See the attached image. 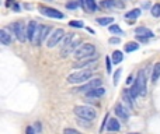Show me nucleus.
Instances as JSON below:
<instances>
[{"mask_svg": "<svg viewBox=\"0 0 160 134\" xmlns=\"http://www.w3.org/2000/svg\"><path fill=\"white\" fill-rule=\"evenodd\" d=\"M37 28H38V22L37 21H30L27 24V35H28V41L32 44V39H34V34H35Z\"/></svg>", "mask_w": 160, "mask_h": 134, "instance_id": "15", "label": "nucleus"}, {"mask_svg": "<svg viewBox=\"0 0 160 134\" xmlns=\"http://www.w3.org/2000/svg\"><path fill=\"white\" fill-rule=\"evenodd\" d=\"M121 129V124H119V122H118V119H115V118H110L108 119V122H107V130L110 133H115V132H118V130Z\"/></svg>", "mask_w": 160, "mask_h": 134, "instance_id": "14", "label": "nucleus"}, {"mask_svg": "<svg viewBox=\"0 0 160 134\" xmlns=\"http://www.w3.org/2000/svg\"><path fill=\"white\" fill-rule=\"evenodd\" d=\"M128 90H129V94H131V96H132L133 101L141 95V92H139V87H138V84H136V81L133 82V84L131 85V88H128Z\"/></svg>", "mask_w": 160, "mask_h": 134, "instance_id": "22", "label": "nucleus"}, {"mask_svg": "<svg viewBox=\"0 0 160 134\" xmlns=\"http://www.w3.org/2000/svg\"><path fill=\"white\" fill-rule=\"evenodd\" d=\"M39 11H41L42 16L49 17V18L62 20L65 17L59 10H56V8H52V7H48V6H39Z\"/></svg>", "mask_w": 160, "mask_h": 134, "instance_id": "9", "label": "nucleus"}, {"mask_svg": "<svg viewBox=\"0 0 160 134\" xmlns=\"http://www.w3.org/2000/svg\"><path fill=\"white\" fill-rule=\"evenodd\" d=\"M150 13H152L153 17H160V3H156V4L152 6V8H150Z\"/></svg>", "mask_w": 160, "mask_h": 134, "instance_id": "28", "label": "nucleus"}, {"mask_svg": "<svg viewBox=\"0 0 160 134\" xmlns=\"http://www.w3.org/2000/svg\"><path fill=\"white\" fill-rule=\"evenodd\" d=\"M105 66H107V73L111 74V58H110V56H107V58H105Z\"/></svg>", "mask_w": 160, "mask_h": 134, "instance_id": "33", "label": "nucleus"}, {"mask_svg": "<svg viewBox=\"0 0 160 134\" xmlns=\"http://www.w3.org/2000/svg\"><path fill=\"white\" fill-rule=\"evenodd\" d=\"M128 134H141V133H128Z\"/></svg>", "mask_w": 160, "mask_h": 134, "instance_id": "42", "label": "nucleus"}, {"mask_svg": "<svg viewBox=\"0 0 160 134\" xmlns=\"http://www.w3.org/2000/svg\"><path fill=\"white\" fill-rule=\"evenodd\" d=\"M13 10L14 11H20V6L17 4V3H14V4H13Z\"/></svg>", "mask_w": 160, "mask_h": 134, "instance_id": "37", "label": "nucleus"}, {"mask_svg": "<svg viewBox=\"0 0 160 134\" xmlns=\"http://www.w3.org/2000/svg\"><path fill=\"white\" fill-rule=\"evenodd\" d=\"M160 78V62L153 66V71H152V81L153 82H158Z\"/></svg>", "mask_w": 160, "mask_h": 134, "instance_id": "20", "label": "nucleus"}, {"mask_svg": "<svg viewBox=\"0 0 160 134\" xmlns=\"http://www.w3.org/2000/svg\"><path fill=\"white\" fill-rule=\"evenodd\" d=\"M108 30H110V32L114 34V35H118V36L124 35V31H122L121 28H119V25H117V24H111L110 27H108Z\"/></svg>", "mask_w": 160, "mask_h": 134, "instance_id": "24", "label": "nucleus"}, {"mask_svg": "<svg viewBox=\"0 0 160 134\" xmlns=\"http://www.w3.org/2000/svg\"><path fill=\"white\" fill-rule=\"evenodd\" d=\"M119 76H121V68H118V70H117L115 73H114V85H118Z\"/></svg>", "mask_w": 160, "mask_h": 134, "instance_id": "31", "label": "nucleus"}, {"mask_svg": "<svg viewBox=\"0 0 160 134\" xmlns=\"http://www.w3.org/2000/svg\"><path fill=\"white\" fill-rule=\"evenodd\" d=\"M105 94V90L102 87H98V88H94V90L88 91L86 92V98L87 99H97V98H101L102 95Z\"/></svg>", "mask_w": 160, "mask_h": 134, "instance_id": "12", "label": "nucleus"}, {"mask_svg": "<svg viewBox=\"0 0 160 134\" xmlns=\"http://www.w3.org/2000/svg\"><path fill=\"white\" fill-rule=\"evenodd\" d=\"M132 78H133V76H129V77H128V80H127L128 84H131V82H132Z\"/></svg>", "mask_w": 160, "mask_h": 134, "instance_id": "40", "label": "nucleus"}, {"mask_svg": "<svg viewBox=\"0 0 160 134\" xmlns=\"http://www.w3.org/2000/svg\"><path fill=\"white\" fill-rule=\"evenodd\" d=\"M96 22L100 27H110L114 22V18L112 17H98V18H96Z\"/></svg>", "mask_w": 160, "mask_h": 134, "instance_id": "18", "label": "nucleus"}, {"mask_svg": "<svg viewBox=\"0 0 160 134\" xmlns=\"http://www.w3.org/2000/svg\"><path fill=\"white\" fill-rule=\"evenodd\" d=\"M141 8H132L131 11H128V13H125V18L127 20H136L139 16H141Z\"/></svg>", "mask_w": 160, "mask_h": 134, "instance_id": "19", "label": "nucleus"}, {"mask_svg": "<svg viewBox=\"0 0 160 134\" xmlns=\"http://www.w3.org/2000/svg\"><path fill=\"white\" fill-rule=\"evenodd\" d=\"M63 134H82V133H79L78 130H75V129H65L63 130Z\"/></svg>", "mask_w": 160, "mask_h": 134, "instance_id": "34", "label": "nucleus"}, {"mask_svg": "<svg viewBox=\"0 0 160 134\" xmlns=\"http://www.w3.org/2000/svg\"><path fill=\"white\" fill-rule=\"evenodd\" d=\"M98 87H102V80L101 78H91L90 81H87L86 84L80 85V87L75 88L73 92H88V91L94 90V88H98Z\"/></svg>", "mask_w": 160, "mask_h": 134, "instance_id": "7", "label": "nucleus"}, {"mask_svg": "<svg viewBox=\"0 0 160 134\" xmlns=\"http://www.w3.org/2000/svg\"><path fill=\"white\" fill-rule=\"evenodd\" d=\"M11 41H13L11 34H8L6 28H2V30H0V42H2V45L8 46V45L11 44Z\"/></svg>", "mask_w": 160, "mask_h": 134, "instance_id": "13", "label": "nucleus"}, {"mask_svg": "<svg viewBox=\"0 0 160 134\" xmlns=\"http://www.w3.org/2000/svg\"><path fill=\"white\" fill-rule=\"evenodd\" d=\"M79 7V2L78 0H72V2H68L66 3V8H69V10H75V8Z\"/></svg>", "mask_w": 160, "mask_h": 134, "instance_id": "30", "label": "nucleus"}, {"mask_svg": "<svg viewBox=\"0 0 160 134\" xmlns=\"http://www.w3.org/2000/svg\"><path fill=\"white\" fill-rule=\"evenodd\" d=\"M135 34H136V36H145V38H149V39L155 36V34H153L152 31H150L149 28H146V27L135 28Z\"/></svg>", "mask_w": 160, "mask_h": 134, "instance_id": "16", "label": "nucleus"}, {"mask_svg": "<svg viewBox=\"0 0 160 134\" xmlns=\"http://www.w3.org/2000/svg\"><path fill=\"white\" fill-rule=\"evenodd\" d=\"M10 3H11V4H14V0H7V2H6V6H7V7H10Z\"/></svg>", "mask_w": 160, "mask_h": 134, "instance_id": "39", "label": "nucleus"}, {"mask_svg": "<svg viewBox=\"0 0 160 134\" xmlns=\"http://www.w3.org/2000/svg\"><path fill=\"white\" fill-rule=\"evenodd\" d=\"M124 60V53L121 50H114L112 52V63L114 64H119Z\"/></svg>", "mask_w": 160, "mask_h": 134, "instance_id": "21", "label": "nucleus"}, {"mask_svg": "<svg viewBox=\"0 0 160 134\" xmlns=\"http://www.w3.org/2000/svg\"><path fill=\"white\" fill-rule=\"evenodd\" d=\"M97 60H98V55L96 53V55L91 56V58H87V59H83V60L76 62L72 67L76 68V70H84L86 67H90V66H93V64H96Z\"/></svg>", "mask_w": 160, "mask_h": 134, "instance_id": "10", "label": "nucleus"}, {"mask_svg": "<svg viewBox=\"0 0 160 134\" xmlns=\"http://www.w3.org/2000/svg\"><path fill=\"white\" fill-rule=\"evenodd\" d=\"M93 77V70L90 68H84V70H79L76 73L68 76V82L69 84H83V82H87L91 80Z\"/></svg>", "mask_w": 160, "mask_h": 134, "instance_id": "2", "label": "nucleus"}, {"mask_svg": "<svg viewBox=\"0 0 160 134\" xmlns=\"http://www.w3.org/2000/svg\"><path fill=\"white\" fill-rule=\"evenodd\" d=\"M122 101H124V105L129 110L133 108V99H132V96H131V94H129V90H125L124 92H122Z\"/></svg>", "mask_w": 160, "mask_h": 134, "instance_id": "17", "label": "nucleus"}, {"mask_svg": "<svg viewBox=\"0 0 160 134\" xmlns=\"http://www.w3.org/2000/svg\"><path fill=\"white\" fill-rule=\"evenodd\" d=\"M25 134H37V132L32 126H28L27 129H25Z\"/></svg>", "mask_w": 160, "mask_h": 134, "instance_id": "35", "label": "nucleus"}, {"mask_svg": "<svg viewBox=\"0 0 160 134\" xmlns=\"http://www.w3.org/2000/svg\"><path fill=\"white\" fill-rule=\"evenodd\" d=\"M135 81L139 87L141 96H145L148 92V73H146V70H139L138 74H136Z\"/></svg>", "mask_w": 160, "mask_h": 134, "instance_id": "6", "label": "nucleus"}, {"mask_svg": "<svg viewBox=\"0 0 160 134\" xmlns=\"http://www.w3.org/2000/svg\"><path fill=\"white\" fill-rule=\"evenodd\" d=\"M108 44H111V45H118V44H121V39L117 38V36H111V38L108 39Z\"/></svg>", "mask_w": 160, "mask_h": 134, "instance_id": "32", "label": "nucleus"}, {"mask_svg": "<svg viewBox=\"0 0 160 134\" xmlns=\"http://www.w3.org/2000/svg\"><path fill=\"white\" fill-rule=\"evenodd\" d=\"M96 55V48L93 44H83L76 49L75 52V59L76 60H83V59L91 58Z\"/></svg>", "mask_w": 160, "mask_h": 134, "instance_id": "5", "label": "nucleus"}, {"mask_svg": "<svg viewBox=\"0 0 160 134\" xmlns=\"http://www.w3.org/2000/svg\"><path fill=\"white\" fill-rule=\"evenodd\" d=\"M79 44H80V38L76 36V34L73 32H69L68 36L65 38L63 41V45H62V49H61V56L62 58H68L70 53H75L76 49L79 48Z\"/></svg>", "mask_w": 160, "mask_h": 134, "instance_id": "1", "label": "nucleus"}, {"mask_svg": "<svg viewBox=\"0 0 160 134\" xmlns=\"http://www.w3.org/2000/svg\"><path fill=\"white\" fill-rule=\"evenodd\" d=\"M114 112H115V115L118 116L119 119H122V120H128V118H129V112H128V108L125 106V105L117 104L115 108H114Z\"/></svg>", "mask_w": 160, "mask_h": 134, "instance_id": "11", "label": "nucleus"}, {"mask_svg": "<svg viewBox=\"0 0 160 134\" xmlns=\"http://www.w3.org/2000/svg\"><path fill=\"white\" fill-rule=\"evenodd\" d=\"M86 8L90 13H96L97 11V3L96 0H86Z\"/></svg>", "mask_w": 160, "mask_h": 134, "instance_id": "25", "label": "nucleus"}, {"mask_svg": "<svg viewBox=\"0 0 160 134\" xmlns=\"http://www.w3.org/2000/svg\"><path fill=\"white\" fill-rule=\"evenodd\" d=\"M142 7H143V8H149V7H150V3H149V2L143 3V4H142ZM150 8H152V7H150Z\"/></svg>", "mask_w": 160, "mask_h": 134, "instance_id": "38", "label": "nucleus"}, {"mask_svg": "<svg viewBox=\"0 0 160 134\" xmlns=\"http://www.w3.org/2000/svg\"><path fill=\"white\" fill-rule=\"evenodd\" d=\"M100 6H101L102 8H114L115 7V2H114V0H102V2L100 3Z\"/></svg>", "mask_w": 160, "mask_h": 134, "instance_id": "27", "label": "nucleus"}, {"mask_svg": "<svg viewBox=\"0 0 160 134\" xmlns=\"http://www.w3.org/2000/svg\"><path fill=\"white\" fill-rule=\"evenodd\" d=\"M73 112H75V115L78 116L79 119H84V120H94L97 116L96 113V109L94 108H90V106H86V105H80V106H76L75 109H73Z\"/></svg>", "mask_w": 160, "mask_h": 134, "instance_id": "4", "label": "nucleus"}, {"mask_svg": "<svg viewBox=\"0 0 160 134\" xmlns=\"http://www.w3.org/2000/svg\"><path fill=\"white\" fill-rule=\"evenodd\" d=\"M139 49V44L135 41H131L128 42V44H125V52L131 53V52H135V50Z\"/></svg>", "mask_w": 160, "mask_h": 134, "instance_id": "23", "label": "nucleus"}, {"mask_svg": "<svg viewBox=\"0 0 160 134\" xmlns=\"http://www.w3.org/2000/svg\"><path fill=\"white\" fill-rule=\"evenodd\" d=\"M78 2H79V6H80V7H82L83 10L87 11V8H86V0H78Z\"/></svg>", "mask_w": 160, "mask_h": 134, "instance_id": "36", "label": "nucleus"}, {"mask_svg": "<svg viewBox=\"0 0 160 134\" xmlns=\"http://www.w3.org/2000/svg\"><path fill=\"white\" fill-rule=\"evenodd\" d=\"M69 25L73 28H84V22H83L82 20H72V21L69 22Z\"/></svg>", "mask_w": 160, "mask_h": 134, "instance_id": "29", "label": "nucleus"}, {"mask_svg": "<svg viewBox=\"0 0 160 134\" xmlns=\"http://www.w3.org/2000/svg\"><path fill=\"white\" fill-rule=\"evenodd\" d=\"M63 36H65V31L62 30V28H56V30L49 35V38H48V41H47V46L49 48V49L55 48L56 45H58L59 42H61L62 39H63Z\"/></svg>", "mask_w": 160, "mask_h": 134, "instance_id": "8", "label": "nucleus"}, {"mask_svg": "<svg viewBox=\"0 0 160 134\" xmlns=\"http://www.w3.org/2000/svg\"><path fill=\"white\" fill-rule=\"evenodd\" d=\"M51 30L52 28L49 27V25H42V34H41V42H44L45 39L48 38V35H49V32H51Z\"/></svg>", "mask_w": 160, "mask_h": 134, "instance_id": "26", "label": "nucleus"}, {"mask_svg": "<svg viewBox=\"0 0 160 134\" xmlns=\"http://www.w3.org/2000/svg\"><path fill=\"white\" fill-rule=\"evenodd\" d=\"M6 30H10L11 32L16 35V38L18 39L20 42H25L28 39V35H27V27L22 21H16L13 22L11 25H8Z\"/></svg>", "mask_w": 160, "mask_h": 134, "instance_id": "3", "label": "nucleus"}, {"mask_svg": "<svg viewBox=\"0 0 160 134\" xmlns=\"http://www.w3.org/2000/svg\"><path fill=\"white\" fill-rule=\"evenodd\" d=\"M86 30H87V31H88V32H90V34H93V35H94V30H93V28L87 27V28H86Z\"/></svg>", "mask_w": 160, "mask_h": 134, "instance_id": "41", "label": "nucleus"}]
</instances>
